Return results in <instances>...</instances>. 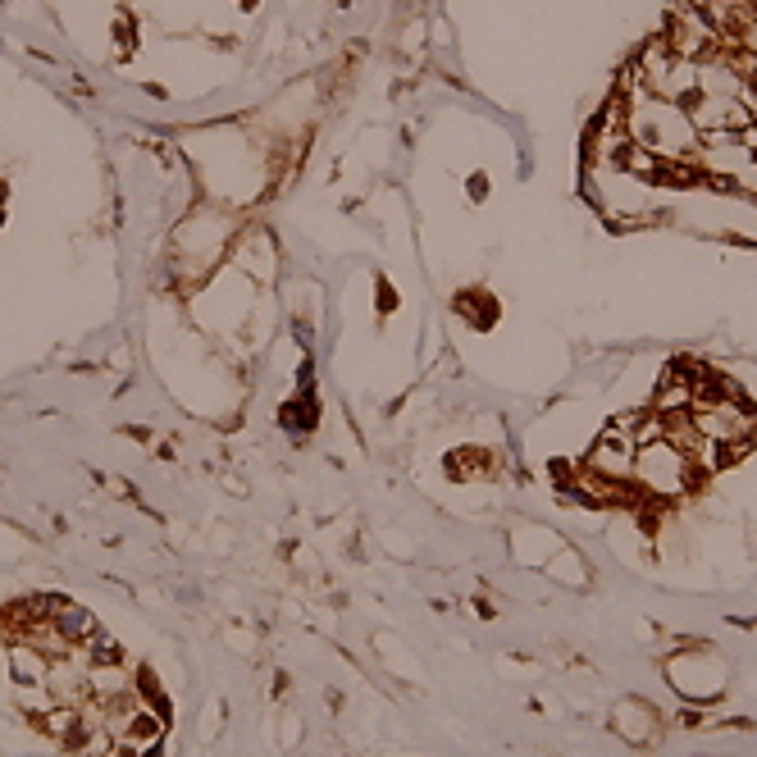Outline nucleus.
I'll return each instance as SVG.
<instances>
[{"instance_id": "1", "label": "nucleus", "mask_w": 757, "mask_h": 757, "mask_svg": "<svg viewBox=\"0 0 757 757\" xmlns=\"http://www.w3.org/2000/svg\"><path fill=\"white\" fill-rule=\"evenodd\" d=\"M10 666L19 685H42L46 680V657L32 648V643H14L10 648Z\"/></svg>"}, {"instance_id": "2", "label": "nucleus", "mask_w": 757, "mask_h": 757, "mask_svg": "<svg viewBox=\"0 0 757 757\" xmlns=\"http://www.w3.org/2000/svg\"><path fill=\"white\" fill-rule=\"evenodd\" d=\"M616 730H621V735H630L634 744H643V739L653 735V712H648L643 703H625L621 712H616Z\"/></svg>"}]
</instances>
